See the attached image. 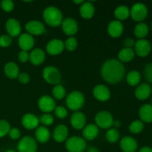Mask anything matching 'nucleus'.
<instances>
[{
  "label": "nucleus",
  "mask_w": 152,
  "mask_h": 152,
  "mask_svg": "<svg viewBox=\"0 0 152 152\" xmlns=\"http://www.w3.org/2000/svg\"><path fill=\"white\" fill-rule=\"evenodd\" d=\"M100 74L101 77L106 83L117 84L124 78L126 68L118 59H109L102 64Z\"/></svg>",
  "instance_id": "obj_1"
},
{
  "label": "nucleus",
  "mask_w": 152,
  "mask_h": 152,
  "mask_svg": "<svg viewBox=\"0 0 152 152\" xmlns=\"http://www.w3.org/2000/svg\"><path fill=\"white\" fill-rule=\"evenodd\" d=\"M43 19L45 23L50 27H58L63 21V15L61 10L55 6H48L43 11Z\"/></svg>",
  "instance_id": "obj_2"
},
{
  "label": "nucleus",
  "mask_w": 152,
  "mask_h": 152,
  "mask_svg": "<svg viewBox=\"0 0 152 152\" xmlns=\"http://www.w3.org/2000/svg\"><path fill=\"white\" fill-rule=\"evenodd\" d=\"M86 98L84 94L79 91H74L67 95L65 102L70 110L74 111H79L85 105Z\"/></svg>",
  "instance_id": "obj_3"
},
{
  "label": "nucleus",
  "mask_w": 152,
  "mask_h": 152,
  "mask_svg": "<svg viewBox=\"0 0 152 152\" xmlns=\"http://www.w3.org/2000/svg\"><path fill=\"white\" fill-rule=\"evenodd\" d=\"M65 148L68 152H84L87 149V143L82 137L73 136L65 141Z\"/></svg>",
  "instance_id": "obj_4"
},
{
  "label": "nucleus",
  "mask_w": 152,
  "mask_h": 152,
  "mask_svg": "<svg viewBox=\"0 0 152 152\" xmlns=\"http://www.w3.org/2000/svg\"><path fill=\"white\" fill-rule=\"evenodd\" d=\"M42 77L46 83L56 86L60 83L62 75L58 68L50 65L45 67L42 70Z\"/></svg>",
  "instance_id": "obj_5"
},
{
  "label": "nucleus",
  "mask_w": 152,
  "mask_h": 152,
  "mask_svg": "<svg viewBox=\"0 0 152 152\" xmlns=\"http://www.w3.org/2000/svg\"><path fill=\"white\" fill-rule=\"evenodd\" d=\"M148 10L145 4L141 2L135 3L130 9V16L135 22H142L148 16Z\"/></svg>",
  "instance_id": "obj_6"
},
{
  "label": "nucleus",
  "mask_w": 152,
  "mask_h": 152,
  "mask_svg": "<svg viewBox=\"0 0 152 152\" xmlns=\"http://www.w3.org/2000/svg\"><path fill=\"white\" fill-rule=\"evenodd\" d=\"M95 125L98 128L102 129H108L111 128L114 122L112 114L108 111H100L95 115Z\"/></svg>",
  "instance_id": "obj_7"
},
{
  "label": "nucleus",
  "mask_w": 152,
  "mask_h": 152,
  "mask_svg": "<svg viewBox=\"0 0 152 152\" xmlns=\"http://www.w3.org/2000/svg\"><path fill=\"white\" fill-rule=\"evenodd\" d=\"M37 142L31 136H25L20 139L17 144V152H37Z\"/></svg>",
  "instance_id": "obj_8"
},
{
  "label": "nucleus",
  "mask_w": 152,
  "mask_h": 152,
  "mask_svg": "<svg viewBox=\"0 0 152 152\" xmlns=\"http://www.w3.org/2000/svg\"><path fill=\"white\" fill-rule=\"evenodd\" d=\"M135 54L140 57H145L148 56L151 51V44L145 39H138L135 42L134 45Z\"/></svg>",
  "instance_id": "obj_9"
},
{
  "label": "nucleus",
  "mask_w": 152,
  "mask_h": 152,
  "mask_svg": "<svg viewBox=\"0 0 152 152\" xmlns=\"http://www.w3.org/2000/svg\"><path fill=\"white\" fill-rule=\"evenodd\" d=\"M56 102L52 96L49 95H42L38 100V107L40 111L46 113L52 112L56 108Z\"/></svg>",
  "instance_id": "obj_10"
},
{
  "label": "nucleus",
  "mask_w": 152,
  "mask_h": 152,
  "mask_svg": "<svg viewBox=\"0 0 152 152\" xmlns=\"http://www.w3.org/2000/svg\"><path fill=\"white\" fill-rule=\"evenodd\" d=\"M62 30L65 34L68 37H73L77 33L79 29L77 20L72 17H67L63 19L62 24Z\"/></svg>",
  "instance_id": "obj_11"
},
{
  "label": "nucleus",
  "mask_w": 152,
  "mask_h": 152,
  "mask_svg": "<svg viewBox=\"0 0 152 152\" xmlns=\"http://www.w3.org/2000/svg\"><path fill=\"white\" fill-rule=\"evenodd\" d=\"M25 30L27 33L31 36H39L45 34V27L42 22L38 20H31L25 24Z\"/></svg>",
  "instance_id": "obj_12"
},
{
  "label": "nucleus",
  "mask_w": 152,
  "mask_h": 152,
  "mask_svg": "<svg viewBox=\"0 0 152 152\" xmlns=\"http://www.w3.org/2000/svg\"><path fill=\"white\" fill-rule=\"evenodd\" d=\"M65 48L64 42L59 39H53L48 42L46 52L51 56H56L62 53Z\"/></svg>",
  "instance_id": "obj_13"
},
{
  "label": "nucleus",
  "mask_w": 152,
  "mask_h": 152,
  "mask_svg": "<svg viewBox=\"0 0 152 152\" xmlns=\"http://www.w3.org/2000/svg\"><path fill=\"white\" fill-rule=\"evenodd\" d=\"M18 45L20 48L21 50L28 52L34 48V45H35V40H34L33 36L30 35L28 33H23L19 36Z\"/></svg>",
  "instance_id": "obj_14"
},
{
  "label": "nucleus",
  "mask_w": 152,
  "mask_h": 152,
  "mask_svg": "<svg viewBox=\"0 0 152 152\" xmlns=\"http://www.w3.org/2000/svg\"><path fill=\"white\" fill-rule=\"evenodd\" d=\"M120 147L123 152H136L138 148V142L132 137L125 136L120 140Z\"/></svg>",
  "instance_id": "obj_15"
},
{
  "label": "nucleus",
  "mask_w": 152,
  "mask_h": 152,
  "mask_svg": "<svg viewBox=\"0 0 152 152\" xmlns=\"http://www.w3.org/2000/svg\"><path fill=\"white\" fill-rule=\"evenodd\" d=\"M22 126L28 130H34L39 127V119L34 114L27 113L24 114L21 120Z\"/></svg>",
  "instance_id": "obj_16"
},
{
  "label": "nucleus",
  "mask_w": 152,
  "mask_h": 152,
  "mask_svg": "<svg viewBox=\"0 0 152 152\" xmlns=\"http://www.w3.org/2000/svg\"><path fill=\"white\" fill-rule=\"evenodd\" d=\"M93 95L95 99L100 102H106L111 98V91L105 85H97L93 89Z\"/></svg>",
  "instance_id": "obj_17"
},
{
  "label": "nucleus",
  "mask_w": 152,
  "mask_h": 152,
  "mask_svg": "<svg viewBox=\"0 0 152 152\" xmlns=\"http://www.w3.org/2000/svg\"><path fill=\"white\" fill-rule=\"evenodd\" d=\"M5 29L7 34L11 37H19L21 34L22 27L17 19L10 18L7 19L5 23Z\"/></svg>",
  "instance_id": "obj_18"
},
{
  "label": "nucleus",
  "mask_w": 152,
  "mask_h": 152,
  "mask_svg": "<svg viewBox=\"0 0 152 152\" xmlns=\"http://www.w3.org/2000/svg\"><path fill=\"white\" fill-rule=\"evenodd\" d=\"M86 117L83 113L80 111H75L70 118V123H71V126L74 129L77 130H82L83 128L86 126Z\"/></svg>",
  "instance_id": "obj_19"
},
{
  "label": "nucleus",
  "mask_w": 152,
  "mask_h": 152,
  "mask_svg": "<svg viewBox=\"0 0 152 152\" xmlns=\"http://www.w3.org/2000/svg\"><path fill=\"white\" fill-rule=\"evenodd\" d=\"M68 137V129L65 125L59 124L55 127L53 132V138L56 142L61 143L67 140Z\"/></svg>",
  "instance_id": "obj_20"
},
{
  "label": "nucleus",
  "mask_w": 152,
  "mask_h": 152,
  "mask_svg": "<svg viewBox=\"0 0 152 152\" xmlns=\"http://www.w3.org/2000/svg\"><path fill=\"white\" fill-rule=\"evenodd\" d=\"M124 31V26L120 21L114 19L111 21L108 25V33L113 38H118Z\"/></svg>",
  "instance_id": "obj_21"
},
{
  "label": "nucleus",
  "mask_w": 152,
  "mask_h": 152,
  "mask_svg": "<svg viewBox=\"0 0 152 152\" xmlns=\"http://www.w3.org/2000/svg\"><path fill=\"white\" fill-rule=\"evenodd\" d=\"M151 94V87L148 83H140L137 86L134 91L136 98L139 100H145Z\"/></svg>",
  "instance_id": "obj_22"
},
{
  "label": "nucleus",
  "mask_w": 152,
  "mask_h": 152,
  "mask_svg": "<svg viewBox=\"0 0 152 152\" xmlns=\"http://www.w3.org/2000/svg\"><path fill=\"white\" fill-rule=\"evenodd\" d=\"M99 135V128L93 123L88 124L83 129V138L85 140L91 141Z\"/></svg>",
  "instance_id": "obj_23"
},
{
  "label": "nucleus",
  "mask_w": 152,
  "mask_h": 152,
  "mask_svg": "<svg viewBox=\"0 0 152 152\" xmlns=\"http://www.w3.org/2000/svg\"><path fill=\"white\" fill-rule=\"evenodd\" d=\"M34 135H35L34 139L36 140V141L42 144L48 142L50 138V131L48 129V127L43 126H39L36 129Z\"/></svg>",
  "instance_id": "obj_24"
},
{
  "label": "nucleus",
  "mask_w": 152,
  "mask_h": 152,
  "mask_svg": "<svg viewBox=\"0 0 152 152\" xmlns=\"http://www.w3.org/2000/svg\"><path fill=\"white\" fill-rule=\"evenodd\" d=\"M45 59V53L41 48H34L29 53V60L34 65H40Z\"/></svg>",
  "instance_id": "obj_25"
},
{
  "label": "nucleus",
  "mask_w": 152,
  "mask_h": 152,
  "mask_svg": "<svg viewBox=\"0 0 152 152\" xmlns=\"http://www.w3.org/2000/svg\"><path fill=\"white\" fill-rule=\"evenodd\" d=\"M80 14L83 19H90L94 16L95 13V8L94 4L91 1H85L80 5Z\"/></svg>",
  "instance_id": "obj_26"
},
{
  "label": "nucleus",
  "mask_w": 152,
  "mask_h": 152,
  "mask_svg": "<svg viewBox=\"0 0 152 152\" xmlns=\"http://www.w3.org/2000/svg\"><path fill=\"white\" fill-rule=\"evenodd\" d=\"M140 119L142 123H150L152 122V105L151 104H144L140 108Z\"/></svg>",
  "instance_id": "obj_27"
},
{
  "label": "nucleus",
  "mask_w": 152,
  "mask_h": 152,
  "mask_svg": "<svg viewBox=\"0 0 152 152\" xmlns=\"http://www.w3.org/2000/svg\"><path fill=\"white\" fill-rule=\"evenodd\" d=\"M4 72L7 77L10 80H14L18 77L19 74V68L18 65L13 62H8L5 64Z\"/></svg>",
  "instance_id": "obj_28"
},
{
  "label": "nucleus",
  "mask_w": 152,
  "mask_h": 152,
  "mask_svg": "<svg viewBox=\"0 0 152 152\" xmlns=\"http://www.w3.org/2000/svg\"><path fill=\"white\" fill-rule=\"evenodd\" d=\"M135 56V52L133 48H123L118 53V60L123 62H129L133 60Z\"/></svg>",
  "instance_id": "obj_29"
},
{
  "label": "nucleus",
  "mask_w": 152,
  "mask_h": 152,
  "mask_svg": "<svg viewBox=\"0 0 152 152\" xmlns=\"http://www.w3.org/2000/svg\"><path fill=\"white\" fill-rule=\"evenodd\" d=\"M149 33V27L145 22H139L137 24L134 29V34L135 37L139 39H145Z\"/></svg>",
  "instance_id": "obj_30"
},
{
  "label": "nucleus",
  "mask_w": 152,
  "mask_h": 152,
  "mask_svg": "<svg viewBox=\"0 0 152 152\" xmlns=\"http://www.w3.org/2000/svg\"><path fill=\"white\" fill-rule=\"evenodd\" d=\"M114 16L117 20L120 22L126 20L130 16V9L124 4L119 5L114 10Z\"/></svg>",
  "instance_id": "obj_31"
},
{
  "label": "nucleus",
  "mask_w": 152,
  "mask_h": 152,
  "mask_svg": "<svg viewBox=\"0 0 152 152\" xmlns=\"http://www.w3.org/2000/svg\"><path fill=\"white\" fill-rule=\"evenodd\" d=\"M141 74L137 70H132L129 71L126 75V82L130 86H137L140 84Z\"/></svg>",
  "instance_id": "obj_32"
},
{
  "label": "nucleus",
  "mask_w": 152,
  "mask_h": 152,
  "mask_svg": "<svg viewBox=\"0 0 152 152\" xmlns=\"http://www.w3.org/2000/svg\"><path fill=\"white\" fill-rule=\"evenodd\" d=\"M120 132L115 128H110L105 133V138L110 143H116L120 139Z\"/></svg>",
  "instance_id": "obj_33"
},
{
  "label": "nucleus",
  "mask_w": 152,
  "mask_h": 152,
  "mask_svg": "<svg viewBox=\"0 0 152 152\" xmlns=\"http://www.w3.org/2000/svg\"><path fill=\"white\" fill-rule=\"evenodd\" d=\"M52 95L55 99H62L66 96V91L62 85H56L52 89Z\"/></svg>",
  "instance_id": "obj_34"
},
{
  "label": "nucleus",
  "mask_w": 152,
  "mask_h": 152,
  "mask_svg": "<svg viewBox=\"0 0 152 152\" xmlns=\"http://www.w3.org/2000/svg\"><path fill=\"white\" fill-rule=\"evenodd\" d=\"M144 129V123L141 120H134L129 125V131L131 133L137 134L141 133Z\"/></svg>",
  "instance_id": "obj_35"
},
{
  "label": "nucleus",
  "mask_w": 152,
  "mask_h": 152,
  "mask_svg": "<svg viewBox=\"0 0 152 152\" xmlns=\"http://www.w3.org/2000/svg\"><path fill=\"white\" fill-rule=\"evenodd\" d=\"M77 45H78V42L76 37H70L65 40L64 42V45H65V48L68 50V51H74L76 50L77 48Z\"/></svg>",
  "instance_id": "obj_36"
},
{
  "label": "nucleus",
  "mask_w": 152,
  "mask_h": 152,
  "mask_svg": "<svg viewBox=\"0 0 152 152\" xmlns=\"http://www.w3.org/2000/svg\"><path fill=\"white\" fill-rule=\"evenodd\" d=\"M39 119V123L42 125L43 126H51L52 124L54 122V118H53V116L51 114H49V113H46V114H43L40 117Z\"/></svg>",
  "instance_id": "obj_37"
},
{
  "label": "nucleus",
  "mask_w": 152,
  "mask_h": 152,
  "mask_svg": "<svg viewBox=\"0 0 152 152\" xmlns=\"http://www.w3.org/2000/svg\"><path fill=\"white\" fill-rule=\"evenodd\" d=\"M10 129V125L7 120H0V138H2L8 134Z\"/></svg>",
  "instance_id": "obj_38"
},
{
  "label": "nucleus",
  "mask_w": 152,
  "mask_h": 152,
  "mask_svg": "<svg viewBox=\"0 0 152 152\" xmlns=\"http://www.w3.org/2000/svg\"><path fill=\"white\" fill-rule=\"evenodd\" d=\"M54 114L57 118L60 119V120H63V119L66 118L68 113L66 108H65L62 105H58L55 108Z\"/></svg>",
  "instance_id": "obj_39"
},
{
  "label": "nucleus",
  "mask_w": 152,
  "mask_h": 152,
  "mask_svg": "<svg viewBox=\"0 0 152 152\" xmlns=\"http://www.w3.org/2000/svg\"><path fill=\"white\" fill-rule=\"evenodd\" d=\"M143 75L148 84H152V63H148L143 68Z\"/></svg>",
  "instance_id": "obj_40"
},
{
  "label": "nucleus",
  "mask_w": 152,
  "mask_h": 152,
  "mask_svg": "<svg viewBox=\"0 0 152 152\" xmlns=\"http://www.w3.org/2000/svg\"><path fill=\"white\" fill-rule=\"evenodd\" d=\"M1 7L6 13H10L14 8V3L11 0H3L1 2Z\"/></svg>",
  "instance_id": "obj_41"
},
{
  "label": "nucleus",
  "mask_w": 152,
  "mask_h": 152,
  "mask_svg": "<svg viewBox=\"0 0 152 152\" xmlns=\"http://www.w3.org/2000/svg\"><path fill=\"white\" fill-rule=\"evenodd\" d=\"M12 37H10L8 34H3L0 36V47L1 48H7L11 45Z\"/></svg>",
  "instance_id": "obj_42"
},
{
  "label": "nucleus",
  "mask_w": 152,
  "mask_h": 152,
  "mask_svg": "<svg viewBox=\"0 0 152 152\" xmlns=\"http://www.w3.org/2000/svg\"><path fill=\"white\" fill-rule=\"evenodd\" d=\"M8 136L10 139L16 140L21 137V132L17 128H10L8 132Z\"/></svg>",
  "instance_id": "obj_43"
},
{
  "label": "nucleus",
  "mask_w": 152,
  "mask_h": 152,
  "mask_svg": "<svg viewBox=\"0 0 152 152\" xmlns=\"http://www.w3.org/2000/svg\"><path fill=\"white\" fill-rule=\"evenodd\" d=\"M18 80H19V83L21 84L26 85L28 84L31 80V77H30L29 74H28L27 73H19V76H18Z\"/></svg>",
  "instance_id": "obj_44"
},
{
  "label": "nucleus",
  "mask_w": 152,
  "mask_h": 152,
  "mask_svg": "<svg viewBox=\"0 0 152 152\" xmlns=\"http://www.w3.org/2000/svg\"><path fill=\"white\" fill-rule=\"evenodd\" d=\"M18 59L22 63L27 62L29 60V53L28 51H25V50H21L18 54Z\"/></svg>",
  "instance_id": "obj_45"
},
{
  "label": "nucleus",
  "mask_w": 152,
  "mask_h": 152,
  "mask_svg": "<svg viewBox=\"0 0 152 152\" xmlns=\"http://www.w3.org/2000/svg\"><path fill=\"white\" fill-rule=\"evenodd\" d=\"M134 45L135 41L132 38H126L123 41V45H124V48H132L134 47Z\"/></svg>",
  "instance_id": "obj_46"
},
{
  "label": "nucleus",
  "mask_w": 152,
  "mask_h": 152,
  "mask_svg": "<svg viewBox=\"0 0 152 152\" xmlns=\"http://www.w3.org/2000/svg\"><path fill=\"white\" fill-rule=\"evenodd\" d=\"M139 152H152V148L149 146H143L139 150Z\"/></svg>",
  "instance_id": "obj_47"
},
{
  "label": "nucleus",
  "mask_w": 152,
  "mask_h": 152,
  "mask_svg": "<svg viewBox=\"0 0 152 152\" xmlns=\"http://www.w3.org/2000/svg\"><path fill=\"white\" fill-rule=\"evenodd\" d=\"M87 152H99V150L95 146H90L86 149Z\"/></svg>",
  "instance_id": "obj_48"
},
{
  "label": "nucleus",
  "mask_w": 152,
  "mask_h": 152,
  "mask_svg": "<svg viewBox=\"0 0 152 152\" xmlns=\"http://www.w3.org/2000/svg\"><path fill=\"white\" fill-rule=\"evenodd\" d=\"M121 122H120V120H114V122H113V126H114L115 129L120 128V126H121Z\"/></svg>",
  "instance_id": "obj_49"
},
{
  "label": "nucleus",
  "mask_w": 152,
  "mask_h": 152,
  "mask_svg": "<svg viewBox=\"0 0 152 152\" xmlns=\"http://www.w3.org/2000/svg\"><path fill=\"white\" fill-rule=\"evenodd\" d=\"M73 2H74V4H80H80H82L83 2H84V1H83V0H78V1H77V0H76V1H74Z\"/></svg>",
  "instance_id": "obj_50"
},
{
  "label": "nucleus",
  "mask_w": 152,
  "mask_h": 152,
  "mask_svg": "<svg viewBox=\"0 0 152 152\" xmlns=\"http://www.w3.org/2000/svg\"><path fill=\"white\" fill-rule=\"evenodd\" d=\"M5 152H17V151H15V150H13V149H9V150H7V151H6Z\"/></svg>",
  "instance_id": "obj_51"
},
{
  "label": "nucleus",
  "mask_w": 152,
  "mask_h": 152,
  "mask_svg": "<svg viewBox=\"0 0 152 152\" xmlns=\"http://www.w3.org/2000/svg\"><path fill=\"white\" fill-rule=\"evenodd\" d=\"M151 31H152V22H151Z\"/></svg>",
  "instance_id": "obj_52"
},
{
  "label": "nucleus",
  "mask_w": 152,
  "mask_h": 152,
  "mask_svg": "<svg viewBox=\"0 0 152 152\" xmlns=\"http://www.w3.org/2000/svg\"><path fill=\"white\" fill-rule=\"evenodd\" d=\"M151 105H152V98H151Z\"/></svg>",
  "instance_id": "obj_53"
}]
</instances>
